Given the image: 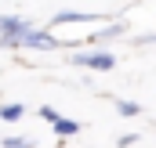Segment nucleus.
Wrapping results in <instances>:
<instances>
[{
	"instance_id": "obj_11",
	"label": "nucleus",
	"mask_w": 156,
	"mask_h": 148,
	"mask_svg": "<svg viewBox=\"0 0 156 148\" xmlns=\"http://www.w3.org/2000/svg\"><path fill=\"white\" fill-rule=\"evenodd\" d=\"M0 25H4V15H0Z\"/></svg>"
},
{
	"instance_id": "obj_6",
	"label": "nucleus",
	"mask_w": 156,
	"mask_h": 148,
	"mask_svg": "<svg viewBox=\"0 0 156 148\" xmlns=\"http://www.w3.org/2000/svg\"><path fill=\"white\" fill-rule=\"evenodd\" d=\"M116 36H123V22H116V25H105L102 33H94V36H91V43H105V40H116Z\"/></svg>"
},
{
	"instance_id": "obj_1",
	"label": "nucleus",
	"mask_w": 156,
	"mask_h": 148,
	"mask_svg": "<svg viewBox=\"0 0 156 148\" xmlns=\"http://www.w3.org/2000/svg\"><path fill=\"white\" fill-rule=\"evenodd\" d=\"M29 29H33V25H29L22 15H4V25H0V47H7V51L22 47V36H26Z\"/></svg>"
},
{
	"instance_id": "obj_4",
	"label": "nucleus",
	"mask_w": 156,
	"mask_h": 148,
	"mask_svg": "<svg viewBox=\"0 0 156 148\" xmlns=\"http://www.w3.org/2000/svg\"><path fill=\"white\" fill-rule=\"evenodd\" d=\"M69 22H98V15H87V11H58L55 18H51V25H69Z\"/></svg>"
},
{
	"instance_id": "obj_12",
	"label": "nucleus",
	"mask_w": 156,
	"mask_h": 148,
	"mask_svg": "<svg viewBox=\"0 0 156 148\" xmlns=\"http://www.w3.org/2000/svg\"><path fill=\"white\" fill-rule=\"evenodd\" d=\"M26 148H29V145H26Z\"/></svg>"
},
{
	"instance_id": "obj_9",
	"label": "nucleus",
	"mask_w": 156,
	"mask_h": 148,
	"mask_svg": "<svg viewBox=\"0 0 156 148\" xmlns=\"http://www.w3.org/2000/svg\"><path fill=\"white\" fill-rule=\"evenodd\" d=\"M29 141L26 137H4V148H26Z\"/></svg>"
},
{
	"instance_id": "obj_5",
	"label": "nucleus",
	"mask_w": 156,
	"mask_h": 148,
	"mask_svg": "<svg viewBox=\"0 0 156 148\" xmlns=\"http://www.w3.org/2000/svg\"><path fill=\"white\" fill-rule=\"evenodd\" d=\"M51 126H55V134H62V137H73V134H80V123H76V119H69V116H58Z\"/></svg>"
},
{
	"instance_id": "obj_3",
	"label": "nucleus",
	"mask_w": 156,
	"mask_h": 148,
	"mask_svg": "<svg viewBox=\"0 0 156 148\" xmlns=\"http://www.w3.org/2000/svg\"><path fill=\"white\" fill-rule=\"evenodd\" d=\"M22 47H29V51H58V47H62V40L51 36L47 29H29V33L22 36Z\"/></svg>"
},
{
	"instance_id": "obj_10",
	"label": "nucleus",
	"mask_w": 156,
	"mask_h": 148,
	"mask_svg": "<svg viewBox=\"0 0 156 148\" xmlns=\"http://www.w3.org/2000/svg\"><path fill=\"white\" fill-rule=\"evenodd\" d=\"M134 141H138V134H123V137H120V148H131Z\"/></svg>"
},
{
	"instance_id": "obj_8",
	"label": "nucleus",
	"mask_w": 156,
	"mask_h": 148,
	"mask_svg": "<svg viewBox=\"0 0 156 148\" xmlns=\"http://www.w3.org/2000/svg\"><path fill=\"white\" fill-rule=\"evenodd\" d=\"M116 112H120V116H138L142 109H138L134 101H127V98H116Z\"/></svg>"
},
{
	"instance_id": "obj_7",
	"label": "nucleus",
	"mask_w": 156,
	"mask_h": 148,
	"mask_svg": "<svg viewBox=\"0 0 156 148\" xmlns=\"http://www.w3.org/2000/svg\"><path fill=\"white\" fill-rule=\"evenodd\" d=\"M22 112H26V105H18V101H7V105H0V119L15 123V119H22Z\"/></svg>"
},
{
	"instance_id": "obj_2",
	"label": "nucleus",
	"mask_w": 156,
	"mask_h": 148,
	"mask_svg": "<svg viewBox=\"0 0 156 148\" xmlns=\"http://www.w3.org/2000/svg\"><path fill=\"white\" fill-rule=\"evenodd\" d=\"M69 65H76V69H94V72H109V69H116V58H113L109 51H76V54L69 58Z\"/></svg>"
}]
</instances>
